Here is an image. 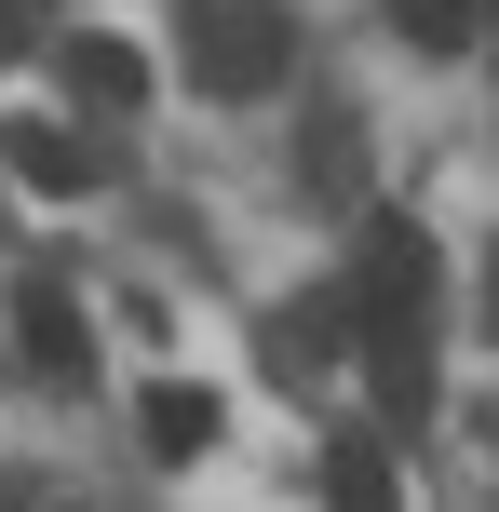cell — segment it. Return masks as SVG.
I'll use <instances>...</instances> for the list:
<instances>
[{
    "instance_id": "obj_8",
    "label": "cell",
    "mask_w": 499,
    "mask_h": 512,
    "mask_svg": "<svg viewBox=\"0 0 499 512\" xmlns=\"http://www.w3.org/2000/svg\"><path fill=\"white\" fill-rule=\"evenodd\" d=\"M135 418H149V459H203L230 405H216V391H189V378H149V405H135Z\"/></svg>"
},
{
    "instance_id": "obj_2",
    "label": "cell",
    "mask_w": 499,
    "mask_h": 512,
    "mask_svg": "<svg viewBox=\"0 0 499 512\" xmlns=\"http://www.w3.org/2000/svg\"><path fill=\"white\" fill-rule=\"evenodd\" d=\"M0 162H14L41 203H95V189H108V149L68 135V122H0Z\"/></svg>"
},
{
    "instance_id": "obj_4",
    "label": "cell",
    "mask_w": 499,
    "mask_h": 512,
    "mask_svg": "<svg viewBox=\"0 0 499 512\" xmlns=\"http://www.w3.org/2000/svg\"><path fill=\"white\" fill-rule=\"evenodd\" d=\"M351 351H365V391H378V418H405V432H419V418H432V351H419V310L365 324Z\"/></svg>"
},
{
    "instance_id": "obj_1",
    "label": "cell",
    "mask_w": 499,
    "mask_h": 512,
    "mask_svg": "<svg viewBox=\"0 0 499 512\" xmlns=\"http://www.w3.org/2000/svg\"><path fill=\"white\" fill-rule=\"evenodd\" d=\"M297 68V14L270 0H189V81L203 95H284Z\"/></svg>"
},
{
    "instance_id": "obj_6",
    "label": "cell",
    "mask_w": 499,
    "mask_h": 512,
    "mask_svg": "<svg viewBox=\"0 0 499 512\" xmlns=\"http://www.w3.org/2000/svg\"><path fill=\"white\" fill-rule=\"evenodd\" d=\"M351 324H365V297H351V283H311V297L284 310V337H270V364H338Z\"/></svg>"
},
{
    "instance_id": "obj_12",
    "label": "cell",
    "mask_w": 499,
    "mask_h": 512,
    "mask_svg": "<svg viewBox=\"0 0 499 512\" xmlns=\"http://www.w3.org/2000/svg\"><path fill=\"white\" fill-rule=\"evenodd\" d=\"M486 324H499V256H486Z\"/></svg>"
},
{
    "instance_id": "obj_10",
    "label": "cell",
    "mask_w": 499,
    "mask_h": 512,
    "mask_svg": "<svg viewBox=\"0 0 499 512\" xmlns=\"http://www.w3.org/2000/svg\"><path fill=\"white\" fill-rule=\"evenodd\" d=\"M486 14H499V0H392L405 54H473V41H486Z\"/></svg>"
},
{
    "instance_id": "obj_3",
    "label": "cell",
    "mask_w": 499,
    "mask_h": 512,
    "mask_svg": "<svg viewBox=\"0 0 499 512\" xmlns=\"http://www.w3.org/2000/svg\"><path fill=\"white\" fill-rule=\"evenodd\" d=\"M351 297H365V324L419 310V297H432V243L405 230V216H378V230H365V256H351ZM365 324H351V337H365Z\"/></svg>"
},
{
    "instance_id": "obj_11",
    "label": "cell",
    "mask_w": 499,
    "mask_h": 512,
    "mask_svg": "<svg viewBox=\"0 0 499 512\" xmlns=\"http://www.w3.org/2000/svg\"><path fill=\"white\" fill-rule=\"evenodd\" d=\"M14 41H27V0H0V68H14Z\"/></svg>"
},
{
    "instance_id": "obj_5",
    "label": "cell",
    "mask_w": 499,
    "mask_h": 512,
    "mask_svg": "<svg viewBox=\"0 0 499 512\" xmlns=\"http://www.w3.org/2000/svg\"><path fill=\"white\" fill-rule=\"evenodd\" d=\"M14 351L41 364V378H68V364L95 351V337H81V297H68L54 270H27V283H14Z\"/></svg>"
},
{
    "instance_id": "obj_7",
    "label": "cell",
    "mask_w": 499,
    "mask_h": 512,
    "mask_svg": "<svg viewBox=\"0 0 499 512\" xmlns=\"http://www.w3.org/2000/svg\"><path fill=\"white\" fill-rule=\"evenodd\" d=\"M68 95L81 108H149V54L108 41V27H81V41H68Z\"/></svg>"
},
{
    "instance_id": "obj_9",
    "label": "cell",
    "mask_w": 499,
    "mask_h": 512,
    "mask_svg": "<svg viewBox=\"0 0 499 512\" xmlns=\"http://www.w3.org/2000/svg\"><path fill=\"white\" fill-rule=\"evenodd\" d=\"M324 499H338V512H392V445L338 432V445H324Z\"/></svg>"
}]
</instances>
